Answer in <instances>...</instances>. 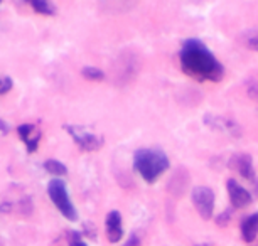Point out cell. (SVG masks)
<instances>
[{
  "label": "cell",
  "mask_w": 258,
  "mask_h": 246,
  "mask_svg": "<svg viewBox=\"0 0 258 246\" xmlns=\"http://www.w3.org/2000/svg\"><path fill=\"white\" fill-rule=\"evenodd\" d=\"M181 66L184 73L203 81H220L223 78L221 62L213 56L203 42L189 39L181 51Z\"/></svg>",
  "instance_id": "6da1fadb"
},
{
  "label": "cell",
  "mask_w": 258,
  "mask_h": 246,
  "mask_svg": "<svg viewBox=\"0 0 258 246\" xmlns=\"http://www.w3.org/2000/svg\"><path fill=\"white\" fill-rule=\"evenodd\" d=\"M134 166L145 182L154 184L169 169V157L160 148H139L134 153Z\"/></svg>",
  "instance_id": "7a4b0ae2"
},
{
  "label": "cell",
  "mask_w": 258,
  "mask_h": 246,
  "mask_svg": "<svg viewBox=\"0 0 258 246\" xmlns=\"http://www.w3.org/2000/svg\"><path fill=\"white\" fill-rule=\"evenodd\" d=\"M47 194H49L51 201L54 202L57 211L70 221H78V211L75 204H73L70 192H68V186L64 181L61 179H52L47 184Z\"/></svg>",
  "instance_id": "3957f363"
},
{
  "label": "cell",
  "mask_w": 258,
  "mask_h": 246,
  "mask_svg": "<svg viewBox=\"0 0 258 246\" xmlns=\"http://www.w3.org/2000/svg\"><path fill=\"white\" fill-rule=\"evenodd\" d=\"M68 133L71 135V138L80 145L83 150L86 152H93L103 145V138L98 137L96 133H93L91 130L85 127H75V125H66Z\"/></svg>",
  "instance_id": "277c9868"
},
{
  "label": "cell",
  "mask_w": 258,
  "mask_h": 246,
  "mask_svg": "<svg viewBox=\"0 0 258 246\" xmlns=\"http://www.w3.org/2000/svg\"><path fill=\"white\" fill-rule=\"evenodd\" d=\"M192 204L203 219H211L214 213V192L206 186L194 187Z\"/></svg>",
  "instance_id": "5b68a950"
},
{
  "label": "cell",
  "mask_w": 258,
  "mask_h": 246,
  "mask_svg": "<svg viewBox=\"0 0 258 246\" xmlns=\"http://www.w3.org/2000/svg\"><path fill=\"white\" fill-rule=\"evenodd\" d=\"M226 189H228V194H230L231 204L233 207H236V209H243V207H246L251 202V194L243 186L238 184L235 179H230L226 182Z\"/></svg>",
  "instance_id": "8992f818"
},
{
  "label": "cell",
  "mask_w": 258,
  "mask_h": 246,
  "mask_svg": "<svg viewBox=\"0 0 258 246\" xmlns=\"http://www.w3.org/2000/svg\"><path fill=\"white\" fill-rule=\"evenodd\" d=\"M106 236L110 243H118L123 238V224H121V214L118 211H110L106 216Z\"/></svg>",
  "instance_id": "52a82bcc"
},
{
  "label": "cell",
  "mask_w": 258,
  "mask_h": 246,
  "mask_svg": "<svg viewBox=\"0 0 258 246\" xmlns=\"http://www.w3.org/2000/svg\"><path fill=\"white\" fill-rule=\"evenodd\" d=\"M17 133H19V137H21L22 142L26 143V147H27L29 152L32 153V152L37 150L41 133H39V130L36 128V125H31V123L19 125V127H17Z\"/></svg>",
  "instance_id": "ba28073f"
},
{
  "label": "cell",
  "mask_w": 258,
  "mask_h": 246,
  "mask_svg": "<svg viewBox=\"0 0 258 246\" xmlns=\"http://www.w3.org/2000/svg\"><path fill=\"white\" fill-rule=\"evenodd\" d=\"M231 167L235 169V171L243 176L245 179L251 181L253 177H255V171H253V160L250 155H246V153H240V155H235L231 158Z\"/></svg>",
  "instance_id": "9c48e42d"
},
{
  "label": "cell",
  "mask_w": 258,
  "mask_h": 246,
  "mask_svg": "<svg viewBox=\"0 0 258 246\" xmlns=\"http://www.w3.org/2000/svg\"><path fill=\"white\" fill-rule=\"evenodd\" d=\"M241 236L246 243H253L258 236V213L248 216L241 224Z\"/></svg>",
  "instance_id": "30bf717a"
},
{
  "label": "cell",
  "mask_w": 258,
  "mask_h": 246,
  "mask_svg": "<svg viewBox=\"0 0 258 246\" xmlns=\"http://www.w3.org/2000/svg\"><path fill=\"white\" fill-rule=\"evenodd\" d=\"M240 42L251 51H258V27H251L240 36Z\"/></svg>",
  "instance_id": "8fae6325"
},
{
  "label": "cell",
  "mask_w": 258,
  "mask_h": 246,
  "mask_svg": "<svg viewBox=\"0 0 258 246\" xmlns=\"http://www.w3.org/2000/svg\"><path fill=\"white\" fill-rule=\"evenodd\" d=\"M31 7L37 14H42V16H54L56 14V6L51 2H46V0H32Z\"/></svg>",
  "instance_id": "7c38bea8"
},
{
  "label": "cell",
  "mask_w": 258,
  "mask_h": 246,
  "mask_svg": "<svg viewBox=\"0 0 258 246\" xmlns=\"http://www.w3.org/2000/svg\"><path fill=\"white\" fill-rule=\"evenodd\" d=\"M44 169H46V172L51 174V176H66L68 174V167L62 162L56 160V158H49V160H46Z\"/></svg>",
  "instance_id": "4fadbf2b"
},
{
  "label": "cell",
  "mask_w": 258,
  "mask_h": 246,
  "mask_svg": "<svg viewBox=\"0 0 258 246\" xmlns=\"http://www.w3.org/2000/svg\"><path fill=\"white\" fill-rule=\"evenodd\" d=\"M83 76L90 81H101L105 78V73L98 67H93V66H85L83 67Z\"/></svg>",
  "instance_id": "5bb4252c"
},
{
  "label": "cell",
  "mask_w": 258,
  "mask_h": 246,
  "mask_svg": "<svg viewBox=\"0 0 258 246\" xmlns=\"http://www.w3.org/2000/svg\"><path fill=\"white\" fill-rule=\"evenodd\" d=\"M66 239H68V246H88L83 241L81 234L76 233V231H68Z\"/></svg>",
  "instance_id": "9a60e30c"
},
{
  "label": "cell",
  "mask_w": 258,
  "mask_h": 246,
  "mask_svg": "<svg viewBox=\"0 0 258 246\" xmlns=\"http://www.w3.org/2000/svg\"><path fill=\"white\" fill-rule=\"evenodd\" d=\"M12 78H4L2 85H0V95H6L9 90H12Z\"/></svg>",
  "instance_id": "2e32d148"
},
{
  "label": "cell",
  "mask_w": 258,
  "mask_h": 246,
  "mask_svg": "<svg viewBox=\"0 0 258 246\" xmlns=\"http://www.w3.org/2000/svg\"><path fill=\"white\" fill-rule=\"evenodd\" d=\"M125 246H140V238H139L137 234H132L128 239H126Z\"/></svg>",
  "instance_id": "e0dca14e"
},
{
  "label": "cell",
  "mask_w": 258,
  "mask_h": 246,
  "mask_svg": "<svg viewBox=\"0 0 258 246\" xmlns=\"http://www.w3.org/2000/svg\"><path fill=\"white\" fill-rule=\"evenodd\" d=\"M9 132H11V127H9V123H7L4 118H0V133H2V135H7Z\"/></svg>",
  "instance_id": "ac0fdd59"
},
{
  "label": "cell",
  "mask_w": 258,
  "mask_h": 246,
  "mask_svg": "<svg viewBox=\"0 0 258 246\" xmlns=\"http://www.w3.org/2000/svg\"><path fill=\"white\" fill-rule=\"evenodd\" d=\"M198 246H209L208 243H201V244H198Z\"/></svg>",
  "instance_id": "d6986e66"
},
{
  "label": "cell",
  "mask_w": 258,
  "mask_h": 246,
  "mask_svg": "<svg viewBox=\"0 0 258 246\" xmlns=\"http://www.w3.org/2000/svg\"><path fill=\"white\" fill-rule=\"evenodd\" d=\"M0 85H2V81H0Z\"/></svg>",
  "instance_id": "ffe728a7"
}]
</instances>
